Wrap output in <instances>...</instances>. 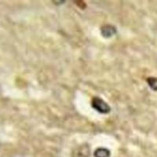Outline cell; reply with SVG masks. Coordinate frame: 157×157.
Returning a JSON list of instances; mask_svg holds the SVG:
<instances>
[{"label": "cell", "instance_id": "1", "mask_svg": "<svg viewBox=\"0 0 157 157\" xmlns=\"http://www.w3.org/2000/svg\"><path fill=\"white\" fill-rule=\"evenodd\" d=\"M91 105L95 110L102 114H108L111 111L110 106L105 101L102 100L101 98H98V97H94L93 98V100L91 101Z\"/></svg>", "mask_w": 157, "mask_h": 157}, {"label": "cell", "instance_id": "2", "mask_svg": "<svg viewBox=\"0 0 157 157\" xmlns=\"http://www.w3.org/2000/svg\"><path fill=\"white\" fill-rule=\"evenodd\" d=\"M116 33V28L112 26V25H104L101 28V34L104 37L109 38L111 36H114Z\"/></svg>", "mask_w": 157, "mask_h": 157}, {"label": "cell", "instance_id": "3", "mask_svg": "<svg viewBox=\"0 0 157 157\" xmlns=\"http://www.w3.org/2000/svg\"><path fill=\"white\" fill-rule=\"evenodd\" d=\"M110 151L105 148H98L95 150L94 157H109Z\"/></svg>", "mask_w": 157, "mask_h": 157}, {"label": "cell", "instance_id": "4", "mask_svg": "<svg viewBox=\"0 0 157 157\" xmlns=\"http://www.w3.org/2000/svg\"><path fill=\"white\" fill-rule=\"evenodd\" d=\"M147 82L150 88L153 90L157 91V78L155 77H149L147 78Z\"/></svg>", "mask_w": 157, "mask_h": 157}]
</instances>
